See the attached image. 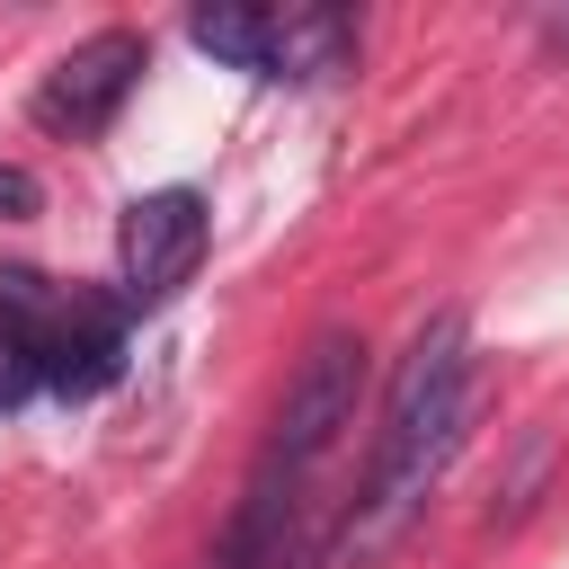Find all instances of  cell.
<instances>
[{
	"label": "cell",
	"instance_id": "obj_10",
	"mask_svg": "<svg viewBox=\"0 0 569 569\" xmlns=\"http://www.w3.org/2000/svg\"><path fill=\"white\" fill-rule=\"evenodd\" d=\"M551 44H569V18H551Z\"/></svg>",
	"mask_w": 569,
	"mask_h": 569
},
{
	"label": "cell",
	"instance_id": "obj_6",
	"mask_svg": "<svg viewBox=\"0 0 569 569\" xmlns=\"http://www.w3.org/2000/svg\"><path fill=\"white\" fill-rule=\"evenodd\" d=\"M356 62V18L311 0V9H276V80H338Z\"/></svg>",
	"mask_w": 569,
	"mask_h": 569
},
{
	"label": "cell",
	"instance_id": "obj_3",
	"mask_svg": "<svg viewBox=\"0 0 569 569\" xmlns=\"http://www.w3.org/2000/svg\"><path fill=\"white\" fill-rule=\"evenodd\" d=\"M356 391H365V338H356V329H320V338L302 347L293 382H284V409H276L267 453H258L249 480L302 489V480L329 462V445L356 427Z\"/></svg>",
	"mask_w": 569,
	"mask_h": 569
},
{
	"label": "cell",
	"instance_id": "obj_7",
	"mask_svg": "<svg viewBox=\"0 0 569 569\" xmlns=\"http://www.w3.org/2000/svg\"><path fill=\"white\" fill-rule=\"evenodd\" d=\"M187 36H196V53H213V62H231V71L276 80V9L213 0V9H196V18H187Z\"/></svg>",
	"mask_w": 569,
	"mask_h": 569
},
{
	"label": "cell",
	"instance_id": "obj_1",
	"mask_svg": "<svg viewBox=\"0 0 569 569\" xmlns=\"http://www.w3.org/2000/svg\"><path fill=\"white\" fill-rule=\"evenodd\" d=\"M462 427H471V320H462V311H436V320L409 338L400 373H391L382 436H373V471H365V498L347 507L329 560L382 551V542L418 516V498L436 489V471L453 462Z\"/></svg>",
	"mask_w": 569,
	"mask_h": 569
},
{
	"label": "cell",
	"instance_id": "obj_4",
	"mask_svg": "<svg viewBox=\"0 0 569 569\" xmlns=\"http://www.w3.org/2000/svg\"><path fill=\"white\" fill-rule=\"evenodd\" d=\"M204 240H213V213L196 187H160V196H133L124 222H116V267H124V302L133 311H160L196 267H204Z\"/></svg>",
	"mask_w": 569,
	"mask_h": 569
},
{
	"label": "cell",
	"instance_id": "obj_2",
	"mask_svg": "<svg viewBox=\"0 0 569 569\" xmlns=\"http://www.w3.org/2000/svg\"><path fill=\"white\" fill-rule=\"evenodd\" d=\"M0 347L44 391H98L124 365V302H107L89 284H53L36 267H9L0 276Z\"/></svg>",
	"mask_w": 569,
	"mask_h": 569
},
{
	"label": "cell",
	"instance_id": "obj_5",
	"mask_svg": "<svg viewBox=\"0 0 569 569\" xmlns=\"http://www.w3.org/2000/svg\"><path fill=\"white\" fill-rule=\"evenodd\" d=\"M142 71H151L142 36H133V27H98L89 44H71V53L36 80V124L62 133V142H98V133L116 124V107L133 98Z\"/></svg>",
	"mask_w": 569,
	"mask_h": 569
},
{
	"label": "cell",
	"instance_id": "obj_8",
	"mask_svg": "<svg viewBox=\"0 0 569 569\" xmlns=\"http://www.w3.org/2000/svg\"><path fill=\"white\" fill-rule=\"evenodd\" d=\"M36 204H44V187H36L18 160H0V222H27Z\"/></svg>",
	"mask_w": 569,
	"mask_h": 569
},
{
	"label": "cell",
	"instance_id": "obj_9",
	"mask_svg": "<svg viewBox=\"0 0 569 569\" xmlns=\"http://www.w3.org/2000/svg\"><path fill=\"white\" fill-rule=\"evenodd\" d=\"M18 391H27V373H18V356L0 347V400H18Z\"/></svg>",
	"mask_w": 569,
	"mask_h": 569
}]
</instances>
